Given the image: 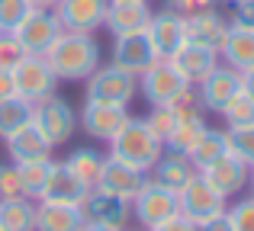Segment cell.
<instances>
[{"instance_id":"6da1fadb","label":"cell","mask_w":254,"mask_h":231,"mask_svg":"<svg viewBox=\"0 0 254 231\" xmlns=\"http://www.w3.org/2000/svg\"><path fill=\"white\" fill-rule=\"evenodd\" d=\"M42 58L49 61L58 81H87L100 68V42L93 39V32L64 29Z\"/></svg>"},{"instance_id":"7a4b0ae2","label":"cell","mask_w":254,"mask_h":231,"mask_svg":"<svg viewBox=\"0 0 254 231\" xmlns=\"http://www.w3.org/2000/svg\"><path fill=\"white\" fill-rule=\"evenodd\" d=\"M161 154H164V141L145 125V119H132L129 116L123 129L110 138V157L129 164V167L145 170V174L158 164Z\"/></svg>"},{"instance_id":"3957f363","label":"cell","mask_w":254,"mask_h":231,"mask_svg":"<svg viewBox=\"0 0 254 231\" xmlns=\"http://www.w3.org/2000/svg\"><path fill=\"white\" fill-rule=\"evenodd\" d=\"M32 125L45 135V141H49L52 148H58V144L71 141V135H74V129H77V116L62 96L52 93V96H45V100L32 103Z\"/></svg>"},{"instance_id":"277c9868","label":"cell","mask_w":254,"mask_h":231,"mask_svg":"<svg viewBox=\"0 0 254 231\" xmlns=\"http://www.w3.org/2000/svg\"><path fill=\"white\" fill-rule=\"evenodd\" d=\"M135 93H138V77L129 74V71H123V68H116V64L97 68L87 77V100L113 103V106H129Z\"/></svg>"},{"instance_id":"5b68a950","label":"cell","mask_w":254,"mask_h":231,"mask_svg":"<svg viewBox=\"0 0 254 231\" xmlns=\"http://www.w3.org/2000/svg\"><path fill=\"white\" fill-rule=\"evenodd\" d=\"M10 74H13V90H16V96H23L26 103H39V100L55 93L58 77H55V71L49 68V61H45L42 55H26Z\"/></svg>"},{"instance_id":"8992f818","label":"cell","mask_w":254,"mask_h":231,"mask_svg":"<svg viewBox=\"0 0 254 231\" xmlns=\"http://www.w3.org/2000/svg\"><path fill=\"white\" fill-rule=\"evenodd\" d=\"M177 212L184 215V219H190L193 225H203L206 219L225 212V196L216 193V189L203 180V174H196L190 183H184V186L177 189Z\"/></svg>"},{"instance_id":"52a82bcc","label":"cell","mask_w":254,"mask_h":231,"mask_svg":"<svg viewBox=\"0 0 254 231\" xmlns=\"http://www.w3.org/2000/svg\"><path fill=\"white\" fill-rule=\"evenodd\" d=\"M184 87H190V84L180 77V71L174 68L168 58H155V61L138 74V90H142V96L148 100V106H168Z\"/></svg>"},{"instance_id":"ba28073f","label":"cell","mask_w":254,"mask_h":231,"mask_svg":"<svg viewBox=\"0 0 254 231\" xmlns=\"http://www.w3.org/2000/svg\"><path fill=\"white\" fill-rule=\"evenodd\" d=\"M62 32L64 29H62V23H58L55 10H36V6H32V10L26 13V19L13 29V36L23 45L26 55H45Z\"/></svg>"},{"instance_id":"9c48e42d","label":"cell","mask_w":254,"mask_h":231,"mask_svg":"<svg viewBox=\"0 0 254 231\" xmlns=\"http://www.w3.org/2000/svg\"><path fill=\"white\" fill-rule=\"evenodd\" d=\"M132 212H135V219L142 222L145 228H155L161 225V222H168L171 215H177V193L168 186H161V183H155L148 177L145 180V186L138 189V196L129 202Z\"/></svg>"},{"instance_id":"30bf717a","label":"cell","mask_w":254,"mask_h":231,"mask_svg":"<svg viewBox=\"0 0 254 231\" xmlns=\"http://www.w3.org/2000/svg\"><path fill=\"white\" fill-rule=\"evenodd\" d=\"M238 90H242V71L229 68V64H216V68L196 84V93H199L203 109H212V113H222V106L238 93Z\"/></svg>"},{"instance_id":"8fae6325","label":"cell","mask_w":254,"mask_h":231,"mask_svg":"<svg viewBox=\"0 0 254 231\" xmlns=\"http://www.w3.org/2000/svg\"><path fill=\"white\" fill-rule=\"evenodd\" d=\"M145 180H148L145 170L129 167V164L116 161V157H106L103 170H100V180H97V189H103V193H113V196H119V199L132 202L138 196V189L145 186Z\"/></svg>"},{"instance_id":"7c38bea8","label":"cell","mask_w":254,"mask_h":231,"mask_svg":"<svg viewBox=\"0 0 254 231\" xmlns=\"http://www.w3.org/2000/svg\"><path fill=\"white\" fill-rule=\"evenodd\" d=\"M203 174V180L209 183L216 193H222L225 199L229 196H235V193H242L245 186H248V177H251V167L245 161H238L235 154H222V157H216V161L209 164V167H203L199 170Z\"/></svg>"},{"instance_id":"4fadbf2b","label":"cell","mask_w":254,"mask_h":231,"mask_svg":"<svg viewBox=\"0 0 254 231\" xmlns=\"http://www.w3.org/2000/svg\"><path fill=\"white\" fill-rule=\"evenodd\" d=\"M151 39V48H155L158 58H171L180 45L187 42V26H184V16L177 10H161V13H151L148 26H145Z\"/></svg>"},{"instance_id":"5bb4252c","label":"cell","mask_w":254,"mask_h":231,"mask_svg":"<svg viewBox=\"0 0 254 231\" xmlns=\"http://www.w3.org/2000/svg\"><path fill=\"white\" fill-rule=\"evenodd\" d=\"M106 3L110 0H58L55 16L68 32H93L103 26Z\"/></svg>"},{"instance_id":"9a60e30c","label":"cell","mask_w":254,"mask_h":231,"mask_svg":"<svg viewBox=\"0 0 254 231\" xmlns=\"http://www.w3.org/2000/svg\"><path fill=\"white\" fill-rule=\"evenodd\" d=\"M126 119H129L126 106H113V103L87 100V103H84V109H81V116H77V122H81V129H84L90 138L110 141V138L126 125Z\"/></svg>"},{"instance_id":"2e32d148","label":"cell","mask_w":254,"mask_h":231,"mask_svg":"<svg viewBox=\"0 0 254 231\" xmlns=\"http://www.w3.org/2000/svg\"><path fill=\"white\" fill-rule=\"evenodd\" d=\"M81 212L84 222H100V225H113V228H126V219H129L132 206L126 199L113 193H103V189H87V196L81 199Z\"/></svg>"},{"instance_id":"e0dca14e","label":"cell","mask_w":254,"mask_h":231,"mask_svg":"<svg viewBox=\"0 0 254 231\" xmlns=\"http://www.w3.org/2000/svg\"><path fill=\"white\" fill-rule=\"evenodd\" d=\"M148 19H151L148 0H110L103 26L113 36H129V32H145Z\"/></svg>"},{"instance_id":"ac0fdd59","label":"cell","mask_w":254,"mask_h":231,"mask_svg":"<svg viewBox=\"0 0 254 231\" xmlns=\"http://www.w3.org/2000/svg\"><path fill=\"white\" fill-rule=\"evenodd\" d=\"M155 48H151L148 32H129V36H116V45H113V64L129 74H142L151 61H155Z\"/></svg>"},{"instance_id":"d6986e66","label":"cell","mask_w":254,"mask_h":231,"mask_svg":"<svg viewBox=\"0 0 254 231\" xmlns=\"http://www.w3.org/2000/svg\"><path fill=\"white\" fill-rule=\"evenodd\" d=\"M168 61L180 71V77H184L187 84H193V87H196V84L219 64V51L206 48V45H196V42H184L168 58Z\"/></svg>"},{"instance_id":"ffe728a7","label":"cell","mask_w":254,"mask_h":231,"mask_svg":"<svg viewBox=\"0 0 254 231\" xmlns=\"http://www.w3.org/2000/svg\"><path fill=\"white\" fill-rule=\"evenodd\" d=\"M184 26H187V42L206 45L212 51H219L225 32H229V19L222 13H216V6L203 13H193V16H184Z\"/></svg>"},{"instance_id":"44dd1931","label":"cell","mask_w":254,"mask_h":231,"mask_svg":"<svg viewBox=\"0 0 254 231\" xmlns=\"http://www.w3.org/2000/svg\"><path fill=\"white\" fill-rule=\"evenodd\" d=\"M84 196H87V186L68 170V164H58V161L52 164V174L45 180L42 193H39V202H74V206H81Z\"/></svg>"},{"instance_id":"7402d4cb","label":"cell","mask_w":254,"mask_h":231,"mask_svg":"<svg viewBox=\"0 0 254 231\" xmlns=\"http://www.w3.org/2000/svg\"><path fill=\"white\" fill-rule=\"evenodd\" d=\"M84 212L74 202H39L36 206V231H81Z\"/></svg>"},{"instance_id":"603a6c76","label":"cell","mask_w":254,"mask_h":231,"mask_svg":"<svg viewBox=\"0 0 254 231\" xmlns=\"http://www.w3.org/2000/svg\"><path fill=\"white\" fill-rule=\"evenodd\" d=\"M219 58L235 71H251L254 68V29H242V26H229L222 45H219Z\"/></svg>"},{"instance_id":"cb8c5ba5","label":"cell","mask_w":254,"mask_h":231,"mask_svg":"<svg viewBox=\"0 0 254 231\" xmlns=\"http://www.w3.org/2000/svg\"><path fill=\"white\" fill-rule=\"evenodd\" d=\"M6 151H10L13 164H29V161H45V157H52V144L45 141V135L32 122L6 138Z\"/></svg>"},{"instance_id":"d4e9b609","label":"cell","mask_w":254,"mask_h":231,"mask_svg":"<svg viewBox=\"0 0 254 231\" xmlns=\"http://www.w3.org/2000/svg\"><path fill=\"white\" fill-rule=\"evenodd\" d=\"M148 174H151L155 183H161V186H168V189L177 193L184 183H190L193 177H196V167H193V161L187 154H177V151L164 148V154L158 157V164L148 170Z\"/></svg>"},{"instance_id":"484cf974","label":"cell","mask_w":254,"mask_h":231,"mask_svg":"<svg viewBox=\"0 0 254 231\" xmlns=\"http://www.w3.org/2000/svg\"><path fill=\"white\" fill-rule=\"evenodd\" d=\"M222 154H229V132H222V129H209L206 125V132L199 135V141L193 144V151L187 157L193 161V167H196V174L203 167H209L216 157H222Z\"/></svg>"},{"instance_id":"4316f807","label":"cell","mask_w":254,"mask_h":231,"mask_svg":"<svg viewBox=\"0 0 254 231\" xmlns=\"http://www.w3.org/2000/svg\"><path fill=\"white\" fill-rule=\"evenodd\" d=\"M0 231H36V206L29 196L0 199Z\"/></svg>"},{"instance_id":"83f0119b","label":"cell","mask_w":254,"mask_h":231,"mask_svg":"<svg viewBox=\"0 0 254 231\" xmlns=\"http://www.w3.org/2000/svg\"><path fill=\"white\" fill-rule=\"evenodd\" d=\"M206 132V119L203 113L199 116H187V119H177L171 129V135L164 138V148L168 151H177V154H190L193 144L199 141V135Z\"/></svg>"},{"instance_id":"f1b7e54d","label":"cell","mask_w":254,"mask_h":231,"mask_svg":"<svg viewBox=\"0 0 254 231\" xmlns=\"http://www.w3.org/2000/svg\"><path fill=\"white\" fill-rule=\"evenodd\" d=\"M103 161L106 157L100 154V151H93V148H74L64 164H68V170L84 183L87 189H93L97 180H100V170H103Z\"/></svg>"},{"instance_id":"f546056e","label":"cell","mask_w":254,"mask_h":231,"mask_svg":"<svg viewBox=\"0 0 254 231\" xmlns=\"http://www.w3.org/2000/svg\"><path fill=\"white\" fill-rule=\"evenodd\" d=\"M29 122H32V103H26L23 96H6V100H0V138H3V141Z\"/></svg>"},{"instance_id":"4dcf8cb0","label":"cell","mask_w":254,"mask_h":231,"mask_svg":"<svg viewBox=\"0 0 254 231\" xmlns=\"http://www.w3.org/2000/svg\"><path fill=\"white\" fill-rule=\"evenodd\" d=\"M52 157H45V161H29V164H16L19 167V180H23V189L29 199H39V193H42L45 180H49L52 174Z\"/></svg>"},{"instance_id":"1f68e13d","label":"cell","mask_w":254,"mask_h":231,"mask_svg":"<svg viewBox=\"0 0 254 231\" xmlns=\"http://www.w3.org/2000/svg\"><path fill=\"white\" fill-rule=\"evenodd\" d=\"M219 116L225 119L229 129H235V125H248V122H254V100L245 93V90H238V93L222 106V113H219Z\"/></svg>"},{"instance_id":"d6a6232c","label":"cell","mask_w":254,"mask_h":231,"mask_svg":"<svg viewBox=\"0 0 254 231\" xmlns=\"http://www.w3.org/2000/svg\"><path fill=\"white\" fill-rule=\"evenodd\" d=\"M225 132H229V151L248 167H254V122L235 125V129H225Z\"/></svg>"},{"instance_id":"836d02e7","label":"cell","mask_w":254,"mask_h":231,"mask_svg":"<svg viewBox=\"0 0 254 231\" xmlns=\"http://www.w3.org/2000/svg\"><path fill=\"white\" fill-rule=\"evenodd\" d=\"M29 10V0H0V32H13Z\"/></svg>"},{"instance_id":"e575fe53","label":"cell","mask_w":254,"mask_h":231,"mask_svg":"<svg viewBox=\"0 0 254 231\" xmlns=\"http://www.w3.org/2000/svg\"><path fill=\"white\" fill-rule=\"evenodd\" d=\"M19 196H26L19 167L16 164H0V199H19Z\"/></svg>"},{"instance_id":"d590c367","label":"cell","mask_w":254,"mask_h":231,"mask_svg":"<svg viewBox=\"0 0 254 231\" xmlns=\"http://www.w3.org/2000/svg\"><path fill=\"white\" fill-rule=\"evenodd\" d=\"M23 58H26V51H23V45L16 42V36H13V32H0V68L13 71Z\"/></svg>"},{"instance_id":"8d00e7d4","label":"cell","mask_w":254,"mask_h":231,"mask_svg":"<svg viewBox=\"0 0 254 231\" xmlns=\"http://www.w3.org/2000/svg\"><path fill=\"white\" fill-rule=\"evenodd\" d=\"M174 122H177V116H174V113H171L168 106H151V113L145 116V125H148V129L155 132V135L161 138V141H164V138L171 135Z\"/></svg>"},{"instance_id":"74e56055","label":"cell","mask_w":254,"mask_h":231,"mask_svg":"<svg viewBox=\"0 0 254 231\" xmlns=\"http://www.w3.org/2000/svg\"><path fill=\"white\" fill-rule=\"evenodd\" d=\"M225 212H229L232 228H235V231H254V196L235 202V206L225 209Z\"/></svg>"},{"instance_id":"f35d334b","label":"cell","mask_w":254,"mask_h":231,"mask_svg":"<svg viewBox=\"0 0 254 231\" xmlns=\"http://www.w3.org/2000/svg\"><path fill=\"white\" fill-rule=\"evenodd\" d=\"M229 26L254 29V0H235V10H232V23Z\"/></svg>"},{"instance_id":"ab89813d","label":"cell","mask_w":254,"mask_h":231,"mask_svg":"<svg viewBox=\"0 0 254 231\" xmlns=\"http://www.w3.org/2000/svg\"><path fill=\"white\" fill-rule=\"evenodd\" d=\"M216 0H168V10H177L180 16H193V13L212 10Z\"/></svg>"},{"instance_id":"60d3db41","label":"cell","mask_w":254,"mask_h":231,"mask_svg":"<svg viewBox=\"0 0 254 231\" xmlns=\"http://www.w3.org/2000/svg\"><path fill=\"white\" fill-rule=\"evenodd\" d=\"M148 231H199V225H193L190 219H184V215H171L168 222H161V225H155V228H148Z\"/></svg>"},{"instance_id":"b9f144b4","label":"cell","mask_w":254,"mask_h":231,"mask_svg":"<svg viewBox=\"0 0 254 231\" xmlns=\"http://www.w3.org/2000/svg\"><path fill=\"white\" fill-rule=\"evenodd\" d=\"M199 231H235V228H232L229 212H219V215H212V219H206L203 225H199Z\"/></svg>"},{"instance_id":"7bdbcfd3","label":"cell","mask_w":254,"mask_h":231,"mask_svg":"<svg viewBox=\"0 0 254 231\" xmlns=\"http://www.w3.org/2000/svg\"><path fill=\"white\" fill-rule=\"evenodd\" d=\"M6 96H16V90H13V74L6 68H0V100H6Z\"/></svg>"},{"instance_id":"ee69618b","label":"cell","mask_w":254,"mask_h":231,"mask_svg":"<svg viewBox=\"0 0 254 231\" xmlns=\"http://www.w3.org/2000/svg\"><path fill=\"white\" fill-rule=\"evenodd\" d=\"M242 90H245V93H248L251 100H254V68H251V71H245V74H242Z\"/></svg>"},{"instance_id":"f6af8a7d","label":"cell","mask_w":254,"mask_h":231,"mask_svg":"<svg viewBox=\"0 0 254 231\" xmlns=\"http://www.w3.org/2000/svg\"><path fill=\"white\" fill-rule=\"evenodd\" d=\"M81 231H123V228H113V225H100V222H84Z\"/></svg>"},{"instance_id":"bcb514c9","label":"cell","mask_w":254,"mask_h":231,"mask_svg":"<svg viewBox=\"0 0 254 231\" xmlns=\"http://www.w3.org/2000/svg\"><path fill=\"white\" fill-rule=\"evenodd\" d=\"M58 0H29V6H36V10H55Z\"/></svg>"},{"instance_id":"7dc6e473","label":"cell","mask_w":254,"mask_h":231,"mask_svg":"<svg viewBox=\"0 0 254 231\" xmlns=\"http://www.w3.org/2000/svg\"><path fill=\"white\" fill-rule=\"evenodd\" d=\"M248 183H251V189H254V167H251V177H248Z\"/></svg>"},{"instance_id":"c3c4849f","label":"cell","mask_w":254,"mask_h":231,"mask_svg":"<svg viewBox=\"0 0 254 231\" xmlns=\"http://www.w3.org/2000/svg\"><path fill=\"white\" fill-rule=\"evenodd\" d=\"M225 3H235V0H225Z\"/></svg>"},{"instance_id":"681fc988","label":"cell","mask_w":254,"mask_h":231,"mask_svg":"<svg viewBox=\"0 0 254 231\" xmlns=\"http://www.w3.org/2000/svg\"><path fill=\"white\" fill-rule=\"evenodd\" d=\"M123 231H126V228H123Z\"/></svg>"}]
</instances>
